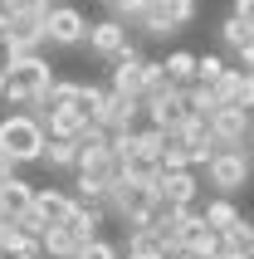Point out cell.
<instances>
[{"label":"cell","mask_w":254,"mask_h":259,"mask_svg":"<svg viewBox=\"0 0 254 259\" xmlns=\"http://www.w3.org/2000/svg\"><path fill=\"white\" fill-rule=\"evenodd\" d=\"M59 73L44 54H15L0 73V103H15V108H34L39 93L54 83Z\"/></svg>","instance_id":"6da1fadb"},{"label":"cell","mask_w":254,"mask_h":259,"mask_svg":"<svg viewBox=\"0 0 254 259\" xmlns=\"http://www.w3.org/2000/svg\"><path fill=\"white\" fill-rule=\"evenodd\" d=\"M0 147H5L20 166H34V161H44L49 132H44V122L34 113H5L0 117Z\"/></svg>","instance_id":"7a4b0ae2"},{"label":"cell","mask_w":254,"mask_h":259,"mask_svg":"<svg viewBox=\"0 0 254 259\" xmlns=\"http://www.w3.org/2000/svg\"><path fill=\"white\" fill-rule=\"evenodd\" d=\"M88 54H98L103 64H113V59H122L127 49H137V34H132V25L127 20H117V15H103V20H93L88 25Z\"/></svg>","instance_id":"3957f363"},{"label":"cell","mask_w":254,"mask_h":259,"mask_svg":"<svg viewBox=\"0 0 254 259\" xmlns=\"http://www.w3.org/2000/svg\"><path fill=\"white\" fill-rule=\"evenodd\" d=\"M249 181H254V161L240 157V152H215V157L205 161V186H210L215 196H240Z\"/></svg>","instance_id":"277c9868"},{"label":"cell","mask_w":254,"mask_h":259,"mask_svg":"<svg viewBox=\"0 0 254 259\" xmlns=\"http://www.w3.org/2000/svg\"><path fill=\"white\" fill-rule=\"evenodd\" d=\"M88 25H93V20H88L78 5L54 0V5H49V29H44V34H49V44H54V49H78V44L88 39Z\"/></svg>","instance_id":"5b68a950"},{"label":"cell","mask_w":254,"mask_h":259,"mask_svg":"<svg viewBox=\"0 0 254 259\" xmlns=\"http://www.w3.org/2000/svg\"><path fill=\"white\" fill-rule=\"evenodd\" d=\"M142 113H147V108H142L137 93H113V88H108V93H103V108L93 113V122L108 127V132H132L142 122Z\"/></svg>","instance_id":"8992f818"},{"label":"cell","mask_w":254,"mask_h":259,"mask_svg":"<svg viewBox=\"0 0 254 259\" xmlns=\"http://www.w3.org/2000/svg\"><path fill=\"white\" fill-rule=\"evenodd\" d=\"M142 108H147V127H161V132H176L186 122V113H191V108H186V88H166V93H161V98H142Z\"/></svg>","instance_id":"52a82bcc"},{"label":"cell","mask_w":254,"mask_h":259,"mask_svg":"<svg viewBox=\"0 0 254 259\" xmlns=\"http://www.w3.org/2000/svg\"><path fill=\"white\" fill-rule=\"evenodd\" d=\"M210 132H215V152H235L254 132V113L249 108H220V113L210 117Z\"/></svg>","instance_id":"ba28073f"},{"label":"cell","mask_w":254,"mask_h":259,"mask_svg":"<svg viewBox=\"0 0 254 259\" xmlns=\"http://www.w3.org/2000/svg\"><path fill=\"white\" fill-rule=\"evenodd\" d=\"M152 196H161L166 205H196V196H200V176L186 166V171H161L152 181Z\"/></svg>","instance_id":"9c48e42d"},{"label":"cell","mask_w":254,"mask_h":259,"mask_svg":"<svg viewBox=\"0 0 254 259\" xmlns=\"http://www.w3.org/2000/svg\"><path fill=\"white\" fill-rule=\"evenodd\" d=\"M142 78H147L142 49H127L122 59H113V69H108V88H113V93H137L142 98Z\"/></svg>","instance_id":"30bf717a"},{"label":"cell","mask_w":254,"mask_h":259,"mask_svg":"<svg viewBox=\"0 0 254 259\" xmlns=\"http://www.w3.org/2000/svg\"><path fill=\"white\" fill-rule=\"evenodd\" d=\"M132 34H137V39L161 44V39H171V34H181V25L166 15V5H161V0H152V5H147L137 20H132Z\"/></svg>","instance_id":"8fae6325"},{"label":"cell","mask_w":254,"mask_h":259,"mask_svg":"<svg viewBox=\"0 0 254 259\" xmlns=\"http://www.w3.org/2000/svg\"><path fill=\"white\" fill-rule=\"evenodd\" d=\"M181 249L215 259V254H220V230H210V225H205V215L196 210V215L186 220V230H181Z\"/></svg>","instance_id":"7c38bea8"},{"label":"cell","mask_w":254,"mask_h":259,"mask_svg":"<svg viewBox=\"0 0 254 259\" xmlns=\"http://www.w3.org/2000/svg\"><path fill=\"white\" fill-rule=\"evenodd\" d=\"M34 210H39L49 225H64L73 210V191H59V186H34Z\"/></svg>","instance_id":"4fadbf2b"},{"label":"cell","mask_w":254,"mask_h":259,"mask_svg":"<svg viewBox=\"0 0 254 259\" xmlns=\"http://www.w3.org/2000/svg\"><path fill=\"white\" fill-rule=\"evenodd\" d=\"M103 220H108V210H103V205H83V201H73V210H69V220H64V225H69V230L88 245V240H98V235H103Z\"/></svg>","instance_id":"5bb4252c"},{"label":"cell","mask_w":254,"mask_h":259,"mask_svg":"<svg viewBox=\"0 0 254 259\" xmlns=\"http://www.w3.org/2000/svg\"><path fill=\"white\" fill-rule=\"evenodd\" d=\"M29 205H34V186H29L20 171L5 176V181H0V210H5V215H25Z\"/></svg>","instance_id":"9a60e30c"},{"label":"cell","mask_w":254,"mask_h":259,"mask_svg":"<svg viewBox=\"0 0 254 259\" xmlns=\"http://www.w3.org/2000/svg\"><path fill=\"white\" fill-rule=\"evenodd\" d=\"M39 245H44V259H78L83 240H78L69 225H49V230L39 235Z\"/></svg>","instance_id":"2e32d148"},{"label":"cell","mask_w":254,"mask_h":259,"mask_svg":"<svg viewBox=\"0 0 254 259\" xmlns=\"http://www.w3.org/2000/svg\"><path fill=\"white\" fill-rule=\"evenodd\" d=\"M249 44H254V25H249V20H240V15H225V20H220V49L240 59Z\"/></svg>","instance_id":"e0dca14e"},{"label":"cell","mask_w":254,"mask_h":259,"mask_svg":"<svg viewBox=\"0 0 254 259\" xmlns=\"http://www.w3.org/2000/svg\"><path fill=\"white\" fill-rule=\"evenodd\" d=\"M122 259H166L156 230H122Z\"/></svg>","instance_id":"ac0fdd59"},{"label":"cell","mask_w":254,"mask_h":259,"mask_svg":"<svg viewBox=\"0 0 254 259\" xmlns=\"http://www.w3.org/2000/svg\"><path fill=\"white\" fill-rule=\"evenodd\" d=\"M200 215H205V225H210V230H220V235H225L230 225H240V220H244L240 205H235V196H210Z\"/></svg>","instance_id":"d6986e66"},{"label":"cell","mask_w":254,"mask_h":259,"mask_svg":"<svg viewBox=\"0 0 254 259\" xmlns=\"http://www.w3.org/2000/svg\"><path fill=\"white\" fill-rule=\"evenodd\" d=\"M88 127V117L78 113V108H54V113H44V132H49V137H78V132Z\"/></svg>","instance_id":"ffe728a7"},{"label":"cell","mask_w":254,"mask_h":259,"mask_svg":"<svg viewBox=\"0 0 254 259\" xmlns=\"http://www.w3.org/2000/svg\"><path fill=\"white\" fill-rule=\"evenodd\" d=\"M44 166L49 171H78V137H49V147H44Z\"/></svg>","instance_id":"44dd1931"},{"label":"cell","mask_w":254,"mask_h":259,"mask_svg":"<svg viewBox=\"0 0 254 259\" xmlns=\"http://www.w3.org/2000/svg\"><path fill=\"white\" fill-rule=\"evenodd\" d=\"M122 176H127V181H137V186H147V191H152V181L161 176V161H156V157H147V152L137 147L132 157H122Z\"/></svg>","instance_id":"7402d4cb"},{"label":"cell","mask_w":254,"mask_h":259,"mask_svg":"<svg viewBox=\"0 0 254 259\" xmlns=\"http://www.w3.org/2000/svg\"><path fill=\"white\" fill-rule=\"evenodd\" d=\"M161 64H166V78H171V83H181V88L196 83V54H191V49H171Z\"/></svg>","instance_id":"603a6c76"},{"label":"cell","mask_w":254,"mask_h":259,"mask_svg":"<svg viewBox=\"0 0 254 259\" xmlns=\"http://www.w3.org/2000/svg\"><path fill=\"white\" fill-rule=\"evenodd\" d=\"M166 88H181V83H171V78H166V64H161V59H147V78H142V98H161Z\"/></svg>","instance_id":"cb8c5ba5"},{"label":"cell","mask_w":254,"mask_h":259,"mask_svg":"<svg viewBox=\"0 0 254 259\" xmlns=\"http://www.w3.org/2000/svg\"><path fill=\"white\" fill-rule=\"evenodd\" d=\"M186 108H191V113H200V117H215V113H220L215 88H210V83H191V88H186Z\"/></svg>","instance_id":"d4e9b609"},{"label":"cell","mask_w":254,"mask_h":259,"mask_svg":"<svg viewBox=\"0 0 254 259\" xmlns=\"http://www.w3.org/2000/svg\"><path fill=\"white\" fill-rule=\"evenodd\" d=\"M161 171H186V166H191V152H186V142L181 137H166V147H161ZM191 171H196V166H191Z\"/></svg>","instance_id":"484cf974"},{"label":"cell","mask_w":254,"mask_h":259,"mask_svg":"<svg viewBox=\"0 0 254 259\" xmlns=\"http://www.w3.org/2000/svg\"><path fill=\"white\" fill-rule=\"evenodd\" d=\"M103 196H108V186H103V181H93V176H83V171H73V201L103 205Z\"/></svg>","instance_id":"4316f807"},{"label":"cell","mask_w":254,"mask_h":259,"mask_svg":"<svg viewBox=\"0 0 254 259\" xmlns=\"http://www.w3.org/2000/svg\"><path fill=\"white\" fill-rule=\"evenodd\" d=\"M103 93H108L103 83H78V98H73V108H78V113H83L88 122H93V113L103 108Z\"/></svg>","instance_id":"83f0119b"},{"label":"cell","mask_w":254,"mask_h":259,"mask_svg":"<svg viewBox=\"0 0 254 259\" xmlns=\"http://www.w3.org/2000/svg\"><path fill=\"white\" fill-rule=\"evenodd\" d=\"M225 69H230L225 54H196V83H215Z\"/></svg>","instance_id":"f1b7e54d"},{"label":"cell","mask_w":254,"mask_h":259,"mask_svg":"<svg viewBox=\"0 0 254 259\" xmlns=\"http://www.w3.org/2000/svg\"><path fill=\"white\" fill-rule=\"evenodd\" d=\"M98 5H103L108 15H117V20H127V25H132V20H137V15L147 10L152 0H98Z\"/></svg>","instance_id":"f546056e"},{"label":"cell","mask_w":254,"mask_h":259,"mask_svg":"<svg viewBox=\"0 0 254 259\" xmlns=\"http://www.w3.org/2000/svg\"><path fill=\"white\" fill-rule=\"evenodd\" d=\"M161 5H166V15H171L181 29L196 25V15H200V0H161Z\"/></svg>","instance_id":"4dcf8cb0"},{"label":"cell","mask_w":254,"mask_h":259,"mask_svg":"<svg viewBox=\"0 0 254 259\" xmlns=\"http://www.w3.org/2000/svg\"><path fill=\"white\" fill-rule=\"evenodd\" d=\"M78 259H122V245H113V240H88L83 249H78Z\"/></svg>","instance_id":"1f68e13d"},{"label":"cell","mask_w":254,"mask_h":259,"mask_svg":"<svg viewBox=\"0 0 254 259\" xmlns=\"http://www.w3.org/2000/svg\"><path fill=\"white\" fill-rule=\"evenodd\" d=\"M15 220H20V230H25V235H34V240H39V235H44V230H49V220H44V215H39V210H34V205H29L25 215H15Z\"/></svg>","instance_id":"d6a6232c"},{"label":"cell","mask_w":254,"mask_h":259,"mask_svg":"<svg viewBox=\"0 0 254 259\" xmlns=\"http://www.w3.org/2000/svg\"><path fill=\"white\" fill-rule=\"evenodd\" d=\"M10 259H44V245L34 240V235H25V240L10 249Z\"/></svg>","instance_id":"836d02e7"},{"label":"cell","mask_w":254,"mask_h":259,"mask_svg":"<svg viewBox=\"0 0 254 259\" xmlns=\"http://www.w3.org/2000/svg\"><path fill=\"white\" fill-rule=\"evenodd\" d=\"M240 108H249L254 113V73L244 69V78H240Z\"/></svg>","instance_id":"e575fe53"},{"label":"cell","mask_w":254,"mask_h":259,"mask_svg":"<svg viewBox=\"0 0 254 259\" xmlns=\"http://www.w3.org/2000/svg\"><path fill=\"white\" fill-rule=\"evenodd\" d=\"M230 15H240V20L254 25V0H230Z\"/></svg>","instance_id":"d590c367"},{"label":"cell","mask_w":254,"mask_h":259,"mask_svg":"<svg viewBox=\"0 0 254 259\" xmlns=\"http://www.w3.org/2000/svg\"><path fill=\"white\" fill-rule=\"evenodd\" d=\"M34 5H44V0H0V10L15 15V10H34Z\"/></svg>","instance_id":"8d00e7d4"},{"label":"cell","mask_w":254,"mask_h":259,"mask_svg":"<svg viewBox=\"0 0 254 259\" xmlns=\"http://www.w3.org/2000/svg\"><path fill=\"white\" fill-rule=\"evenodd\" d=\"M15 171H20V161H15L10 152H5V147H0V181H5V176H15Z\"/></svg>","instance_id":"74e56055"},{"label":"cell","mask_w":254,"mask_h":259,"mask_svg":"<svg viewBox=\"0 0 254 259\" xmlns=\"http://www.w3.org/2000/svg\"><path fill=\"white\" fill-rule=\"evenodd\" d=\"M215 259H254V254H249V249H230V245H225V249H220Z\"/></svg>","instance_id":"f35d334b"},{"label":"cell","mask_w":254,"mask_h":259,"mask_svg":"<svg viewBox=\"0 0 254 259\" xmlns=\"http://www.w3.org/2000/svg\"><path fill=\"white\" fill-rule=\"evenodd\" d=\"M166 259H205V254H191V249H171Z\"/></svg>","instance_id":"ab89813d"},{"label":"cell","mask_w":254,"mask_h":259,"mask_svg":"<svg viewBox=\"0 0 254 259\" xmlns=\"http://www.w3.org/2000/svg\"><path fill=\"white\" fill-rule=\"evenodd\" d=\"M249 254H254V225H249Z\"/></svg>","instance_id":"60d3db41"},{"label":"cell","mask_w":254,"mask_h":259,"mask_svg":"<svg viewBox=\"0 0 254 259\" xmlns=\"http://www.w3.org/2000/svg\"><path fill=\"white\" fill-rule=\"evenodd\" d=\"M0 259H10V254H0Z\"/></svg>","instance_id":"b9f144b4"}]
</instances>
